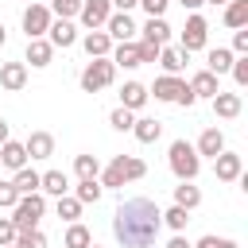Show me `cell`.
Returning a JSON list of instances; mask_svg holds the SVG:
<instances>
[{
	"label": "cell",
	"instance_id": "d590c367",
	"mask_svg": "<svg viewBox=\"0 0 248 248\" xmlns=\"http://www.w3.org/2000/svg\"><path fill=\"white\" fill-rule=\"evenodd\" d=\"M16 248H46V236L39 229H19L16 232Z\"/></svg>",
	"mask_w": 248,
	"mask_h": 248
},
{
	"label": "cell",
	"instance_id": "d6986e66",
	"mask_svg": "<svg viewBox=\"0 0 248 248\" xmlns=\"http://www.w3.org/2000/svg\"><path fill=\"white\" fill-rule=\"evenodd\" d=\"M140 35H143V43H159V46H167V39H170V23H167L163 16H147V23L140 27Z\"/></svg>",
	"mask_w": 248,
	"mask_h": 248
},
{
	"label": "cell",
	"instance_id": "e0dca14e",
	"mask_svg": "<svg viewBox=\"0 0 248 248\" xmlns=\"http://www.w3.org/2000/svg\"><path fill=\"white\" fill-rule=\"evenodd\" d=\"M186 85H190V93H194V97H217V93H221V78H217V74H209V70H198Z\"/></svg>",
	"mask_w": 248,
	"mask_h": 248
},
{
	"label": "cell",
	"instance_id": "ee69618b",
	"mask_svg": "<svg viewBox=\"0 0 248 248\" xmlns=\"http://www.w3.org/2000/svg\"><path fill=\"white\" fill-rule=\"evenodd\" d=\"M167 4H170V0H140V8H143L147 16H163V12H167Z\"/></svg>",
	"mask_w": 248,
	"mask_h": 248
},
{
	"label": "cell",
	"instance_id": "ac0fdd59",
	"mask_svg": "<svg viewBox=\"0 0 248 248\" xmlns=\"http://www.w3.org/2000/svg\"><path fill=\"white\" fill-rule=\"evenodd\" d=\"M213 101V112L221 116V120H236L240 116V108H244V101H240V93H217V97H209Z\"/></svg>",
	"mask_w": 248,
	"mask_h": 248
},
{
	"label": "cell",
	"instance_id": "2e32d148",
	"mask_svg": "<svg viewBox=\"0 0 248 248\" xmlns=\"http://www.w3.org/2000/svg\"><path fill=\"white\" fill-rule=\"evenodd\" d=\"M81 46H85V54H89V58H108L112 39H108V31H105V27H93V31L81 39Z\"/></svg>",
	"mask_w": 248,
	"mask_h": 248
},
{
	"label": "cell",
	"instance_id": "83f0119b",
	"mask_svg": "<svg viewBox=\"0 0 248 248\" xmlns=\"http://www.w3.org/2000/svg\"><path fill=\"white\" fill-rule=\"evenodd\" d=\"M12 186H16V194H35L39 190V170H31V167L12 170Z\"/></svg>",
	"mask_w": 248,
	"mask_h": 248
},
{
	"label": "cell",
	"instance_id": "f1b7e54d",
	"mask_svg": "<svg viewBox=\"0 0 248 248\" xmlns=\"http://www.w3.org/2000/svg\"><path fill=\"white\" fill-rule=\"evenodd\" d=\"M101 194H105V186H101L97 178H81V182H78V190H74V198H78L81 205H97V202H101Z\"/></svg>",
	"mask_w": 248,
	"mask_h": 248
},
{
	"label": "cell",
	"instance_id": "d6a6232c",
	"mask_svg": "<svg viewBox=\"0 0 248 248\" xmlns=\"http://www.w3.org/2000/svg\"><path fill=\"white\" fill-rule=\"evenodd\" d=\"M186 221H190V209H182V205H170V209H163V225H167V229L182 232V229H186Z\"/></svg>",
	"mask_w": 248,
	"mask_h": 248
},
{
	"label": "cell",
	"instance_id": "4dcf8cb0",
	"mask_svg": "<svg viewBox=\"0 0 248 248\" xmlns=\"http://www.w3.org/2000/svg\"><path fill=\"white\" fill-rule=\"evenodd\" d=\"M225 27H248V0H229L225 4Z\"/></svg>",
	"mask_w": 248,
	"mask_h": 248
},
{
	"label": "cell",
	"instance_id": "7dc6e473",
	"mask_svg": "<svg viewBox=\"0 0 248 248\" xmlns=\"http://www.w3.org/2000/svg\"><path fill=\"white\" fill-rule=\"evenodd\" d=\"M190 248H217V236H202L198 244H190Z\"/></svg>",
	"mask_w": 248,
	"mask_h": 248
},
{
	"label": "cell",
	"instance_id": "f6af8a7d",
	"mask_svg": "<svg viewBox=\"0 0 248 248\" xmlns=\"http://www.w3.org/2000/svg\"><path fill=\"white\" fill-rule=\"evenodd\" d=\"M108 4H112V12H132L140 0H108Z\"/></svg>",
	"mask_w": 248,
	"mask_h": 248
},
{
	"label": "cell",
	"instance_id": "db71d44e",
	"mask_svg": "<svg viewBox=\"0 0 248 248\" xmlns=\"http://www.w3.org/2000/svg\"><path fill=\"white\" fill-rule=\"evenodd\" d=\"M0 248H16V244H0Z\"/></svg>",
	"mask_w": 248,
	"mask_h": 248
},
{
	"label": "cell",
	"instance_id": "f5cc1de1",
	"mask_svg": "<svg viewBox=\"0 0 248 248\" xmlns=\"http://www.w3.org/2000/svg\"><path fill=\"white\" fill-rule=\"evenodd\" d=\"M205 4H229V0H205Z\"/></svg>",
	"mask_w": 248,
	"mask_h": 248
},
{
	"label": "cell",
	"instance_id": "8fae6325",
	"mask_svg": "<svg viewBox=\"0 0 248 248\" xmlns=\"http://www.w3.org/2000/svg\"><path fill=\"white\" fill-rule=\"evenodd\" d=\"M46 43H50L54 50H66V46L78 43V27H74L70 19H50V27H46Z\"/></svg>",
	"mask_w": 248,
	"mask_h": 248
},
{
	"label": "cell",
	"instance_id": "7402d4cb",
	"mask_svg": "<svg viewBox=\"0 0 248 248\" xmlns=\"http://www.w3.org/2000/svg\"><path fill=\"white\" fill-rule=\"evenodd\" d=\"M194 151H198V155H209V159L221 155V151H225V136H221V128H205V132L198 136Z\"/></svg>",
	"mask_w": 248,
	"mask_h": 248
},
{
	"label": "cell",
	"instance_id": "4316f807",
	"mask_svg": "<svg viewBox=\"0 0 248 248\" xmlns=\"http://www.w3.org/2000/svg\"><path fill=\"white\" fill-rule=\"evenodd\" d=\"M132 136H136L140 143H155V140L163 136V124H159V120H151V116H143V120H132Z\"/></svg>",
	"mask_w": 248,
	"mask_h": 248
},
{
	"label": "cell",
	"instance_id": "7a4b0ae2",
	"mask_svg": "<svg viewBox=\"0 0 248 248\" xmlns=\"http://www.w3.org/2000/svg\"><path fill=\"white\" fill-rule=\"evenodd\" d=\"M143 174H147V163H143V159H136V155H116V159L97 174V182H101L105 190H116V186L136 182V178H143Z\"/></svg>",
	"mask_w": 248,
	"mask_h": 248
},
{
	"label": "cell",
	"instance_id": "11a10c76",
	"mask_svg": "<svg viewBox=\"0 0 248 248\" xmlns=\"http://www.w3.org/2000/svg\"><path fill=\"white\" fill-rule=\"evenodd\" d=\"M89 248H101V244H89Z\"/></svg>",
	"mask_w": 248,
	"mask_h": 248
},
{
	"label": "cell",
	"instance_id": "7bdbcfd3",
	"mask_svg": "<svg viewBox=\"0 0 248 248\" xmlns=\"http://www.w3.org/2000/svg\"><path fill=\"white\" fill-rule=\"evenodd\" d=\"M232 50H236V54H248V27H236V35H232Z\"/></svg>",
	"mask_w": 248,
	"mask_h": 248
},
{
	"label": "cell",
	"instance_id": "f907efd6",
	"mask_svg": "<svg viewBox=\"0 0 248 248\" xmlns=\"http://www.w3.org/2000/svg\"><path fill=\"white\" fill-rule=\"evenodd\" d=\"M8 140V120H0V143Z\"/></svg>",
	"mask_w": 248,
	"mask_h": 248
},
{
	"label": "cell",
	"instance_id": "44dd1931",
	"mask_svg": "<svg viewBox=\"0 0 248 248\" xmlns=\"http://www.w3.org/2000/svg\"><path fill=\"white\" fill-rule=\"evenodd\" d=\"M147 97H151V93H147V85H143V81H124V89H120V105H124V108H132V112H136V108H143V105H147Z\"/></svg>",
	"mask_w": 248,
	"mask_h": 248
},
{
	"label": "cell",
	"instance_id": "cb8c5ba5",
	"mask_svg": "<svg viewBox=\"0 0 248 248\" xmlns=\"http://www.w3.org/2000/svg\"><path fill=\"white\" fill-rule=\"evenodd\" d=\"M108 58H112V66L136 70V66H140V46H136V43H116V46L108 50Z\"/></svg>",
	"mask_w": 248,
	"mask_h": 248
},
{
	"label": "cell",
	"instance_id": "b9f144b4",
	"mask_svg": "<svg viewBox=\"0 0 248 248\" xmlns=\"http://www.w3.org/2000/svg\"><path fill=\"white\" fill-rule=\"evenodd\" d=\"M16 225H12V217H0V244H16Z\"/></svg>",
	"mask_w": 248,
	"mask_h": 248
},
{
	"label": "cell",
	"instance_id": "9f6ffc18",
	"mask_svg": "<svg viewBox=\"0 0 248 248\" xmlns=\"http://www.w3.org/2000/svg\"><path fill=\"white\" fill-rule=\"evenodd\" d=\"M27 4H31V0H27Z\"/></svg>",
	"mask_w": 248,
	"mask_h": 248
},
{
	"label": "cell",
	"instance_id": "5b68a950",
	"mask_svg": "<svg viewBox=\"0 0 248 248\" xmlns=\"http://www.w3.org/2000/svg\"><path fill=\"white\" fill-rule=\"evenodd\" d=\"M46 213V198H43V190H35V194H19V202L12 205V225L16 229H39V217Z\"/></svg>",
	"mask_w": 248,
	"mask_h": 248
},
{
	"label": "cell",
	"instance_id": "484cf974",
	"mask_svg": "<svg viewBox=\"0 0 248 248\" xmlns=\"http://www.w3.org/2000/svg\"><path fill=\"white\" fill-rule=\"evenodd\" d=\"M39 190H43V194H54V198H62V194L70 190V178H66V170H46V174H39Z\"/></svg>",
	"mask_w": 248,
	"mask_h": 248
},
{
	"label": "cell",
	"instance_id": "74e56055",
	"mask_svg": "<svg viewBox=\"0 0 248 248\" xmlns=\"http://www.w3.org/2000/svg\"><path fill=\"white\" fill-rule=\"evenodd\" d=\"M78 8H81V0H50V16H58V19H74Z\"/></svg>",
	"mask_w": 248,
	"mask_h": 248
},
{
	"label": "cell",
	"instance_id": "6da1fadb",
	"mask_svg": "<svg viewBox=\"0 0 248 248\" xmlns=\"http://www.w3.org/2000/svg\"><path fill=\"white\" fill-rule=\"evenodd\" d=\"M163 229V209L151 198H128L112 213V232L124 248H151Z\"/></svg>",
	"mask_w": 248,
	"mask_h": 248
},
{
	"label": "cell",
	"instance_id": "816d5d0a",
	"mask_svg": "<svg viewBox=\"0 0 248 248\" xmlns=\"http://www.w3.org/2000/svg\"><path fill=\"white\" fill-rule=\"evenodd\" d=\"M4 43H8V35H4V23H0V46H4Z\"/></svg>",
	"mask_w": 248,
	"mask_h": 248
},
{
	"label": "cell",
	"instance_id": "277c9868",
	"mask_svg": "<svg viewBox=\"0 0 248 248\" xmlns=\"http://www.w3.org/2000/svg\"><path fill=\"white\" fill-rule=\"evenodd\" d=\"M147 93H155V101H170V105H182V108H190L198 97L190 93V85L178 78V74H163V78H155V85L147 89Z\"/></svg>",
	"mask_w": 248,
	"mask_h": 248
},
{
	"label": "cell",
	"instance_id": "c3c4849f",
	"mask_svg": "<svg viewBox=\"0 0 248 248\" xmlns=\"http://www.w3.org/2000/svg\"><path fill=\"white\" fill-rule=\"evenodd\" d=\"M178 4H182V8H186V12H198V8H202V4H205V0H178Z\"/></svg>",
	"mask_w": 248,
	"mask_h": 248
},
{
	"label": "cell",
	"instance_id": "e575fe53",
	"mask_svg": "<svg viewBox=\"0 0 248 248\" xmlns=\"http://www.w3.org/2000/svg\"><path fill=\"white\" fill-rule=\"evenodd\" d=\"M54 209H58V217H62V221H78V217H81V202H78V198H70V194H62Z\"/></svg>",
	"mask_w": 248,
	"mask_h": 248
},
{
	"label": "cell",
	"instance_id": "9a60e30c",
	"mask_svg": "<svg viewBox=\"0 0 248 248\" xmlns=\"http://www.w3.org/2000/svg\"><path fill=\"white\" fill-rule=\"evenodd\" d=\"M23 151H27V159H50L54 155V136L50 132H31L23 140Z\"/></svg>",
	"mask_w": 248,
	"mask_h": 248
},
{
	"label": "cell",
	"instance_id": "603a6c76",
	"mask_svg": "<svg viewBox=\"0 0 248 248\" xmlns=\"http://www.w3.org/2000/svg\"><path fill=\"white\" fill-rule=\"evenodd\" d=\"M0 167H8V170H19V167H27V151H23V143H16V140H4V143H0Z\"/></svg>",
	"mask_w": 248,
	"mask_h": 248
},
{
	"label": "cell",
	"instance_id": "1f68e13d",
	"mask_svg": "<svg viewBox=\"0 0 248 248\" xmlns=\"http://www.w3.org/2000/svg\"><path fill=\"white\" fill-rule=\"evenodd\" d=\"M66 248H89L93 244V236H89V229L85 225H78V221H70V229H66V240H62Z\"/></svg>",
	"mask_w": 248,
	"mask_h": 248
},
{
	"label": "cell",
	"instance_id": "bcb514c9",
	"mask_svg": "<svg viewBox=\"0 0 248 248\" xmlns=\"http://www.w3.org/2000/svg\"><path fill=\"white\" fill-rule=\"evenodd\" d=\"M167 248H190V240H186V236H182V232H174V236H170V244H167Z\"/></svg>",
	"mask_w": 248,
	"mask_h": 248
},
{
	"label": "cell",
	"instance_id": "52a82bcc",
	"mask_svg": "<svg viewBox=\"0 0 248 248\" xmlns=\"http://www.w3.org/2000/svg\"><path fill=\"white\" fill-rule=\"evenodd\" d=\"M205 39H209V23H205V16H198V12H190L186 16V27H182V50L186 54H194V50H202L205 46Z\"/></svg>",
	"mask_w": 248,
	"mask_h": 248
},
{
	"label": "cell",
	"instance_id": "681fc988",
	"mask_svg": "<svg viewBox=\"0 0 248 248\" xmlns=\"http://www.w3.org/2000/svg\"><path fill=\"white\" fill-rule=\"evenodd\" d=\"M217 248H236V240H221V236H217Z\"/></svg>",
	"mask_w": 248,
	"mask_h": 248
},
{
	"label": "cell",
	"instance_id": "8d00e7d4",
	"mask_svg": "<svg viewBox=\"0 0 248 248\" xmlns=\"http://www.w3.org/2000/svg\"><path fill=\"white\" fill-rule=\"evenodd\" d=\"M132 120H136V112H132V108H124V105L108 112V124H112L116 132H132Z\"/></svg>",
	"mask_w": 248,
	"mask_h": 248
},
{
	"label": "cell",
	"instance_id": "ffe728a7",
	"mask_svg": "<svg viewBox=\"0 0 248 248\" xmlns=\"http://www.w3.org/2000/svg\"><path fill=\"white\" fill-rule=\"evenodd\" d=\"M186 58H190V54H186L182 46H159V58H155V62L163 66V74H182Z\"/></svg>",
	"mask_w": 248,
	"mask_h": 248
},
{
	"label": "cell",
	"instance_id": "4fadbf2b",
	"mask_svg": "<svg viewBox=\"0 0 248 248\" xmlns=\"http://www.w3.org/2000/svg\"><path fill=\"white\" fill-rule=\"evenodd\" d=\"M27 85V62H0V89L19 93Z\"/></svg>",
	"mask_w": 248,
	"mask_h": 248
},
{
	"label": "cell",
	"instance_id": "f35d334b",
	"mask_svg": "<svg viewBox=\"0 0 248 248\" xmlns=\"http://www.w3.org/2000/svg\"><path fill=\"white\" fill-rule=\"evenodd\" d=\"M229 74H232V81L244 89L248 85V54H240V58H232V66H229Z\"/></svg>",
	"mask_w": 248,
	"mask_h": 248
},
{
	"label": "cell",
	"instance_id": "8992f818",
	"mask_svg": "<svg viewBox=\"0 0 248 248\" xmlns=\"http://www.w3.org/2000/svg\"><path fill=\"white\" fill-rule=\"evenodd\" d=\"M112 78H116L112 58H89L85 70H81V89H85V93H101V89L112 85Z\"/></svg>",
	"mask_w": 248,
	"mask_h": 248
},
{
	"label": "cell",
	"instance_id": "f546056e",
	"mask_svg": "<svg viewBox=\"0 0 248 248\" xmlns=\"http://www.w3.org/2000/svg\"><path fill=\"white\" fill-rule=\"evenodd\" d=\"M174 205H182V209H198V205H202V190H198L194 182H178V186H174Z\"/></svg>",
	"mask_w": 248,
	"mask_h": 248
},
{
	"label": "cell",
	"instance_id": "ba28073f",
	"mask_svg": "<svg viewBox=\"0 0 248 248\" xmlns=\"http://www.w3.org/2000/svg\"><path fill=\"white\" fill-rule=\"evenodd\" d=\"M50 8L46 4H39V0H31L27 8H23V31H27V39H43L46 35V27H50Z\"/></svg>",
	"mask_w": 248,
	"mask_h": 248
},
{
	"label": "cell",
	"instance_id": "836d02e7",
	"mask_svg": "<svg viewBox=\"0 0 248 248\" xmlns=\"http://www.w3.org/2000/svg\"><path fill=\"white\" fill-rule=\"evenodd\" d=\"M74 170H78V178H97L101 174V163H97V155H78L74 159Z\"/></svg>",
	"mask_w": 248,
	"mask_h": 248
},
{
	"label": "cell",
	"instance_id": "3957f363",
	"mask_svg": "<svg viewBox=\"0 0 248 248\" xmlns=\"http://www.w3.org/2000/svg\"><path fill=\"white\" fill-rule=\"evenodd\" d=\"M167 163H170V170H174V178H178V182H194V178H198V170H202V155H198V151H194V143H186V140H174V143H170Z\"/></svg>",
	"mask_w": 248,
	"mask_h": 248
},
{
	"label": "cell",
	"instance_id": "60d3db41",
	"mask_svg": "<svg viewBox=\"0 0 248 248\" xmlns=\"http://www.w3.org/2000/svg\"><path fill=\"white\" fill-rule=\"evenodd\" d=\"M136 46H140V66H143V62H155V58H159V43H143V39H140Z\"/></svg>",
	"mask_w": 248,
	"mask_h": 248
},
{
	"label": "cell",
	"instance_id": "ab89813d",
	"mask_svg": "<svg viewBox=\"0 0 248 248\" xmlns=\"http://www.w3.org/2000/svg\"><path fill=\"white\" fill-rule=\"evenodd\" d=\"M16 202H19V194H16V186H12V178H8V182L0 178V209H12Z\"/></svg>",
	"mask_w": 248,
	"mask_h": 248
},
{
	"label": "cell",
	"instance_id": "d4e9b609",
	"mask_svg": "<svg viewBox=\"0 0 248 248\" xmlns=\"http://www.w3.org/2000/svg\"><path fill=\"white\" fill-rule=\"evenodd\" d=\"M232 58H236V54H232L229 46H213V50L205 54V70L221 78V74H229V66H232Z\"/></svg>",
	"mask_w": 248,
	"mask_h": 248
},
{
	"label": "cell",
	"instance_id": "7c38bea8",
	"mask_svg": "<svg viewBox=\"0 0 248 248\" xmlns=\"http://www.w3.org/2000/svg\"><path fill=\"white\" fill-rule=\"evenodd\" d=\"M213 174H217L221 182H236V178L244 174V159L232 155V151H221V155H213Z\"/></svg>",
	"mask_w": 248,
	"mask_h": 248
},
{
	"label": "cell",
	"instance_id": "5bb4252c",
	"mask_svg": "<svg viewBox=\"0 0 248 248\" xmlns=\"http://www.w3.org/2000/svg\"><path fill=\"white\" fill-rule=\"evenodd\" d=\"M50 58H54V46L46 43V35H43V39H27V54H23L27 66L43 70V66H50Z\"/></svg>",
	"mask_w": 248,
	"mask_h": 248
},
{
	"label": "cell",
	"instance_id": "9c48e42d",
	"mask_svg": "<svg viewBox=\"0 0 248 248\" xmlns=\"http://www.w3.org/2000/svg\"><path fill=\"white\" fill-rule=\"evenodd\" d=\"M105 31H108V39H112V43H132L140 27L132 23V16H128V12H112V16L105 19Z\"/></svg>",
	"mask_w": 248,
	"mask_h": 248
},
{
	"label": "cell",
	"instance_id": "30bf717a",
	"mask_svg": "<svg viewBox=\"0 0 248 248\" xmlns=\"http://www.w3.org/2000/svg\"><path fill=\"white\" fill-rule=\"evenodd\" d=\"M112 16V4L108 0H81V8H78V19L93 31V27H105V19Z\"/></svg>",
	"mask_w": 248,
	"mask_h": 248
}]
</instances>
